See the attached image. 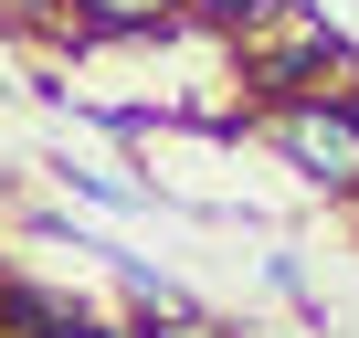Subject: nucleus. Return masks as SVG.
I'll return each instance as SVG.
<instances>
[{
    "instance_id": "f257e3e1",
    "label": "nucleus",
    "mask_w": 359,
    "mask_h": 338,
    "mask_svg": "<svg viewBox=\"0 0 359 338\" xmlns=\"http://www.w3.org/2000/svg\"><path fill=\"white\" fill-rule=\"evenodd\" d=\"M243 43V106H285V95H359V53L327 11H306V0H285L275 22L233 32Z\"/></svg>"
},
{
    "instance_id": "f03ea898",
    "label": "nucleus",
    "mask_w": 359,
    "mask_h": 338,
    "mask_svg": "<svg viewBox=\"0 0 359 338\" xmlns=\"http://www.w3.org/2000/svg\"><path fill=\"white\" fill-rule=\"evenodd\" d=\"M254 137L296 169L306 191H359V116H348V95H285V106H254Z\"/></svg>"
},
{
    "instance_id": "7ed1b4c3",
    "label": "nucleus",
    "mask_w": 359,
    "mask_h": 338,
    "mask_svg": "<svg viewBox=\"0 0 359 338\" xmlns=\"http://www.w3.org/2000/svg\"><path fill=\"white\" fill-rule=\"evenodd\" d=\"M180 22V0H64V43L95 53V43H158Z\"/></svg>"
},
{
    "instance_id": "20e7f679",
    "label": "nucleus",
    "mask_w": 359,
    "mask_h": 338,
    "mask_svg": "<svg viewBox=\"0 0 359 338\" xmlns=\"http://www.w3.org/2000/svg\"><path fill=\"white\" fill-rule=\"evenodd\" d=\"M264 285H275V296H285V306H296L306 327H327V296L306 285V264H296V243H275V254H264Z\"/></svg>"
},
{
    "instance_id": "39448f33",
    "label": "nucleus",
    "mask_w": 359,
    "mask_h": 338,
    "mask_svg": "<svg viewBox=\"0 0 359 338\" xmlns=\"http://www.w3.org/2000/svg\"><path fill=\"white\" fill-rule=\"evenodd\" d=\"M191 22H222V32H254V22H275L285 0H180Z\"/></svg>"
},
{
    "instance_id": "423d86ee",
    "label": "nucleus",
    "mask_w": 359,
    "mask_h": 338,
    "mask_svg": "<svg viewBox=\"0 0 359 338\" xmlns=\"http://www.w3.org/2000/svg\"><path fill=\"white\" fill-rule=\"evenodd\" d=\"M0 22H22V32H64V0H0Z\"/></svg>"
},
{
    "instance_id": "0eeeda50",
    "label": "nucleus",
    "mask_w": 359,
    "mask_h": 338,
    "mask_svg": "<svg viewBox=\"0 0 359 338\" xmlns=\"http://www.w3.org/2000/svg\"><path fill=\"white\" fill-rule=\"evenodd\" d=\"M348 212H359V191H348Z\"/></svg>"
},
{
    "instance_id": "6e6552de",
    "label": "nucleus",
    "mask_w": 359,
    "mask_h": 338,
    "mask_svg": "<svg viewBox=\"0 0 359 338\" xmlns=\"http://www.w3.org/2000/svg\"><path fill=\"white\" fill-rule=\"evenodd\" d=\"M348 116H359V95H348Z\"/></svg>"
}]
</instances>
